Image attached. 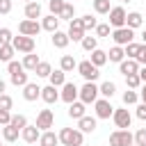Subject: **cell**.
Returning a JSON list of instances; mask_svg holds the SVG:
<instances>
[{
	"label": "cell",
	"instance_id": "obj_1",
	"mask_svg": "<svg viewBox=\"0 0 146 146\" xmlns=\"http://www.w3.org/2000/svg\"><path fill=\"white\" fill-rule=\"evenodd\" d=\"M59 141L64 146H82V132L80 130H73V128H62L59 130Z\"/></svg>",
	"mask_w": 146,
	"mask_h": 146
},
{
	"label": "cell",
	"instance_id": "obj_2",
	"mask_svg": "<svg viewBox=\"0 0 146 146\" xmlns=\"http://www.w3.org/2000/svg\"><path fill=\"white\" fill-rule=\"evenodd\" d=\"M135 144V135L130 130H114L110 135V146H132Z\"/></svg>",
	"mask_w": 146,
	"mask_h": 146
},
{
	"label": "cell",
	"instance_id": "obj_3",
	"mask_svg": "<svg viewBox=\"0 0 146 146\" xmlns=\"http://www.w3.org/2000/svg\"><path fill=\"white\" fill-rule=\"evenodd\" d=\"M98 94H100V89H98L94 82H84V84L80 87V100H82L84 105L96 103V100H98Z\"/></svg>",
	"mask_w": 146,
	"mask_h": 146
},
{
	"label": "cell",
	"instance_id": "obj_4",
	"mask_svg": "<svg viewBox=\"0 0 146 146\" xmlns=\"http://www.w3.org/2000/svg\"><path fill=\"white\" fill-rule=\"evenodd\" d=\"M78 73H80L87 82H94V80H98V75H100L98 66H94L89 59H84V62H80V64H78Z\"/></svg>",
	"mask_w": 146,
	"mask_h": 146
},
{
	"label": "cell",
	"instance_id": "obj_5",
	"mask_svg": "<svg viewBox=\"0 0 146 146\" xmlns=\"http://www.w3.org/2000/svg\"><path fill=\"white\" fill-rule=\"evenodd\" d=\"M66 34H68V39H71V41H80V43H82V39L87 36V34H84L82 18H73V21L68 23V32H66Z\"/></svg>",
	"mask_w": 146,
	"mask_h": 146
},
{
	"label": "cell",
	"instance_id": "obj_6",
	"mask_svg": "<svg viewBox=\"0 0 146 146\" xmlns=\"http://www.w3.org/2000/svg\"><path fill=\"white\" fill-rule=\"evenodd\" d=\"M112 39H114L116 46H128V43H132V39H135V30H130V27H119V30L112 32Z\"/></svg>",
	"mask_w": 146,
	"mask_h": 146
},
{
	"label": "cell",
	"instance_id": "obj_7",
	"mask_svg": "<svg viewBox=\"0 0 146 146\" xmlns=\"http://www.w3.org/2000/svg\"><path fill=\"white\" fill-rule=\"evenodd\" d=\"M125 18H128V14H125L123 7H112V9H110V25H112L114 30L125 27Z\"/></svg>",
	"mask_w": 146,
	"mask_h": 146
},
{
	"label": "cell",
	"instance_id": "obj_8",
	"mask_svg": "<svg viewBox=\"0 0 146 146\" xmlns=\"http://www.w3.org/2000/svg\"><path fill=\"white\" fill-rule=\"evenodd\" d=\"M11 46L18 50V52H25V55H30V52H34V39L32 36H14V41H11Z\"/></svg>",
	"mask_w": 146,
	"mask_h": 146
},
{
	"label": "cell",
	"instance_id": "obj_9",
	"mask_svg": "<svg viewBox=\"0 0 146 146\" xmlns=\"http://www.w3.org/2000/svg\"><path fill=\"white\" fill-rule=\"evenodd\" d=\"M41 30H43V27H41L36 21H30V18L21 21V25H18V32H21L23 36H32V39H34V36H36Z\"/></svg>",
	"mask_w": 146,
	"mask_h": 146
},
{
	"label": "cell",
	"instance_id": "obj_10",
	"mask_svg": "<svg viewBox=\"0 0 146 146\" xmlns=\"http://www.w3.org/2000/svg\"><path fill=\"white\" fill-rule=\"evenodd\" d=\"M112 119H114V123H116V128H119V130H128V128H130V121H132L130 112H128V110H123V107L114 110Z\"/></svg>",
	"mask_w": 146,
	"mask_h": 146
},
{
	"label": "cell",
	"instance_id": "obj_11",
	"mask_svg": "<svg viewBox=\"0 0 146 146\" xmlns=\"http://www.w3.org/2000/svg\"><path fill=\"white\" fill-rule=\"evenodd\" d=\"M94 107H96V119H110V116L114 114V107L110 105L107 98H98V100L94 103Z\"/></svg>",
	"mask_w": 146,
	"mask_h": 146
},
{
	"label": "cell",
	"instance_id": "obj_12",
	"mask_svg": "<svg viewBox=\"0 0 146 146\" xmlns=\"http://www.w3.org/2000/svg\"><path fill=\"white\" fill-rule=\"evenodd\" d=\"M59 98L64 100V103H75V98H80V89L73 84V82H66L64 87H62V94H59Z\"/></svg>",
	"mask_w": 146,
	"mask_h": 146
},
{
	"label": "cell",
	"instance_id": "obj_13",
	"mask_svg": "<svg viewBox=\"0 0 146 146\" xmlns=\"http://www.w3.org/2000/svg\"><path fill=\"white\" fill-rule=\"evenodd\" d=\"M52 121H55V116H52V110H41L39 114H36V128L39 130H48V128H52Z\"/></svg>",
	"mask_w": 146,
	"mask_h": 146
},
{
	"label": "cell",
	"instance_id": "obj_14",
	"mask_svg": "<svg viewBox=\"0 0 146 146\" xmlns=\"http://www.w3.org/2000/svg\"><path fill=\"white\" fill-rule=\"evenodd\" d=\"M21 137H23V141H27V144H34V141H39L41 139V130L36 128V125H25L23 128V132H21Z\"/></svg>",
	"mask_w": 146,
	"mask_h": 146
},
{
	"label": "cell",
	"instance_id": "obj_15",
	"mask_svg": "<svg viewBox=\"0 0 146 146\" xmlns=\"http://www.w3.org/2000/svg\"><path fill=\"white\" fill-rule=\"evenodd\" d=\"M23 98L25 100H36V98H41V87L39 84H34V82H27L25 87H23Z\"/></svg>",
	"mask_w": 146,
	"mask_h": 146
},
{
	"label": "cell",
	"instance_id": "obj_16",
	"mask_svg": "<svg viewBox=\"0 0 146 146\" xmlns=\"http://www.w3.org/2000/svg\"><path fill=\"white\" fill-rule=\"evenodd\" d=\"M41 98H43V103H48V105L57 103V100H59V91H57V87H52V84L41 87Z\"/></svg>",
	"mask_w": 146,
	"mask_h": 146
},
{
	"label": "cell",
	"instance_id": "obj_17",
	"mask_svg": "<svg viewBox=\"0 0 146 146\" xmlns=\"http://www.w3.org/2000/svg\"><path fill=\"white\" fill-rule=\"evenodd\" d=\"M119 71L123 75H135V73H139V62L137 59H123L119 64Z\"/></svg>",
	"mask_w": 146,
	"mask_h": 146
},
{
	"label": "cell",
	"instance_id": "obj_18",
	"mask_svg": "<svg viewBox=\"0 0 146 146\" xmlns=\"http://www.w3.org/2000/svg\"><path fill=\"white\" fill-rule=\"evenodd\" d=\"M96 125H98L96 116H87V114H84V116L78 121V130H80V132H94Z\"/></svg>",
	"mask_w": 146,
	"mask_h": 146
},
{
	"label": "cell",
	"instance_id": "obj_19",
	"mask_svg": "<svg viewBox=\"0 0 146 146\" xmlns=\"http://www.w3.org/2000/svg\"><path fill=\"white\" fill-rule=\"evenodd\" d=\"M25 18H30V21H36V18H41V5H39L36 0L25 5Z\"/></svg>",
	"mask_w": 146,
	"mask_h": 146
},
{
	"label": "cell",
	"instance_id": "obj_20",
	"mask_svg": "<svg viewBox=\"0 0 146 146\" xmlns=\"http://www.w3.org/2000/svg\"><path fill=\"white\" fill-rule=\"evenodd\" d=\"M68 116H71V119H75V121H80V119L84 116V103H82V100L71 103V105H68Z\"/></svg>",
	"mask_w": 146,
	"mask_h": 146
},
{
	"label": "cell",
	"instance_id": "obj_21",
	"mask_svg": "<svg viewBox=\"0 0 146 146\" xmlns=\"http://www.w3.org/2000/svg\"><path fill=\"white\" fill-rule=\"evenodd\" d=\"M141 23H144V18H141V14H139V11H130V14H128V18H125V27H130V30L141 27Z\"/></svg>",
	"mask_w": 146,
	"mask_h": 146
},
{
	"label": "cell",
	"instance_id": "obj_22",
	"mask_svg": "<svg viewBox=\"0 0 146 146\" xmlns=\"http://www.w3.org/2000/svg\"><path fill=\"white\" fill-rule=\"evenodd\" d=\"M39 144H41V146H57V144H59V135H55V132L46 130V132H41Z\"/></svg>",
	"mask_w": 146,
	"mask_h": 146
},
{
	"label": "cell",
	"instance_id": "obj_23",
	"mask_svg": "<svg viewBox=\"0 0 146 146\" xmlns=\"http://www.w3.org/2000/svg\"><path fill=\"white\" fill-rule=\"evenodd\" d=\"M68 41H71V39H68V34H66V32H59V30H57V32H52V46H55V48H66V46H68Z\"/></svg>",
	"mask_w": 146,
	"mask_h": 146
},
{
	"label": "cell",
	"instance_id": "obj_24",
	"mask_svg": "<svg viewBox=\"0 0 146 146\" xmlns=\"http://www.w3.org/2000/svg\"><path fill=\"white\" fill-rule=\"evenodd\" d=\"M89 62H91L94 66H98V68H100V66H103V64L107 62V52H105V50H100V48H96V50L91 52V57H89Z\"/></svg>",
	"mask_w": 146,
	"mask_h": 146
},
{
	"label": "cell",
	"instance_id": "obj_25",
	"mask_svg": "<svg viewBox=\"0 0 146 146\" xmlns=\"http://www.w3.org/2000/svg\"><path fill=\"white\" fill-rule=\"evenodd\" d=\"M57 25H59V16H52V14L41 21V27L48 30V32H57Z\"/></svg>",
	"mask_w": 146,
	"mask_h": 146
},
{
	"label": "cell",
	"instance_id": "obj_26",
	"mask_svg": "<svg viewBox=\"0 0 146 146\" xmlns=\"http://www.w3.org/2000/svg\"><path fill=\"white\" fill-rule=\"evenodd\" d=\"M123 57H125V50H123L121 46H114V48H110V52H107V59H110V62H116V64H121Z\"/></svg>",
	"mask_w": 146,
	"mask_h": 146
},
{
	"label": "cell",
	"instance_id": "obj_27",
	"mask_svg": "<svg viewBox=\"0 0 146 146\" xmlns=\"http://www.w3.org/2000/svg\"><path fill=\"white\" fill-rule=\"evenodd\" d=\"M59 68H62L64 73H68V71H73V68H78L75 57H73V55H64V57H62V62H59Z\"/></svg>",
	"mask_w": 146,
	"mask_h": 146
},
{
	"label": "cell",
	"instance_id": "obj_28",
	"mask_svg": "<svg viewBox=\"0 0 146 146\" xmlns=\"http://www.w3.org/2000/svg\"><path fill=\"white\" fill-rule=\"evenodd\" d=\"M18 135H21L18 128H14V125H2V137H5V141H16Z\"/></svg>",
	"mask_w": 146,
	"mask_h": 146
},
{
	"label": "cell",
	"instance_id": "obj_29",
	"mask_svg": "<svg viewBox=\"0 0 146 146\" xmlns=\"http://www.w3.org/2000/svg\"><path fill=\"white\" fill-rule=\"evenodd\" d=\"M14 52H16V48L11 46V43H5V46H0V62H11V57H14Z\"/></svg>",
	"mask_w": 146,
	"mask_h": 146
},
{
	"label": "cell",
	"instance_id": "obj_30",
	"mask_svg": "<svg viewBox=\"0 0 146 146\" xmlns=\"http://www.w3.org/2000/svg\"><path fill=\"white\" fill-rule=\"evenodd\" d=\"M21 64H23V68H25V71H34V68L39 66V57H36L34 52H30V55H25V59H23Z\"/></svg>",
	"mask_w": 146,
	"mask_h": 146
},
{
	"label": "cell",
	"instance_id": "obj_31",
	"mask_svg": "<svg viewBox=\"0 0 146 146\" xmlns=\"http://www.w3.org/2000/svg\"><path fill=\"white\" fill-rule=\"evenodd\" d=\"M98 89H100L103 98H107V100H110V98H112V96L116 94V84H114V82H110V80H107V82H103V84H100Z\"/></svg>",
	"mask_w": 146,
	"mask_h": 146
},
{
	"label": "cell",
	"instance_id": "obj_32",
	"mask_svg": "<svg viewBox=\"0 0 146 146\" xmlns=\"http://www.w3.org/2000/svg\"><path fill=\"white\" fill-rule=\"evenodd\" d=\"M50 84H52V87H64V84H66V80H64V71H62V68H57V71L50 73Z\"/></svg>",
	"mask_w": 146,
	"mask_h": 146
},
{
	"label": "cell",
	"instance_id": "obj_33",
	"mask_svg": "<svg viewBox=\"0 0 146 146\" xmlns=\"http://www.w3.org/2000/svg\"><path fill=\"white\" fill-rule=\"evenodd\" d=\"M34 73H36L39 78H50L52 68H50V64H48V62H39V66L34 68Z\"/></svg>",
	"mask_w": 146,
	"mask_h": 146
},
{
	"label": "cell",
	"instance_id": "obj_34",
	"mask_svg": "<svg viewBox=\"0 0 146 146\" xmlns=\"http://www.w3.org/2000/svg\"><path fill=\"white\" fill-rule=\"evenodd\" d=\"M110 0H94V11L96 14H110Z\"/></svg>",
	"mask_w": 146,
	"mask_h": 146
},
{
	"label": "cell",
	"instance_id": "obj_35",
	"mask_svg": "<svg viewBox=\"0 0 146 146\" xmlns=\"http://www.w3.org/2000/svg\"><path fill=\"white\" fill-rule=\"evenodd\" d=\"M73 16H75V7L66 2V5H64V9H62V14H59V21L64 18V21H68V23H71V21H73Z\"/></svg>",
	"mask_w": 146,
	"mask_h": 146
},
{
	"label": "cell",
	"instance_id": "obj_36",
	"mask_svg": "<svg viewBox=\"0 0 146 146\" xmlns=\"http://www.w3.org/2000/svg\"><path fill=\"white\" fill-rule=\"evenodd\" d=\"M82 48H84L87 52H94V50L98 48V39H96V36H84V39H82Z\"/></svg>",
	"mask_w": 146,
	"mask_h": 146
},
{
	"label": "cell",
	"instance_id": "obj_37",
	"mask_svg": "<svg viewBox=\"0 0 146 146\" xmlns=\"http://www.w3.org/2000/svg\"><path fill=\"white\" fill-rule=\"evenodd\" d=\"M139 50H141V43H128L125 46V55H128V59H137V55H139Z\"/></svg>",
	"mask_w": 146,
	"mask_h": 146
},
{
	"label": "cell",
	"instance_id": "obj_38",
	"mask_svg": "<svg viewBox=\"0 0 146 146\" xmlns=\"http://www.w3.org/2000/svg\"><path fill=\"white\" fill-rule=\"evenodd\" d=\"M11 84H14V87H25V84H27V73H25V71L14 73V75H11Z\"/></svg>",
	"mask_w": 146,
	"mask_h": 146
},
{
	"label": "cell",
	"instance_id": "obj_39",
	"mask_svg": "<svg viewBox=\"0 0 146 146\" xmlns=\"http://www.w3.org/2000/svg\"><path fill=\"white\" fill-rule=\"evenodd\" d=\"M9 125H14V128H18L21 132H23V128L27 125V119L23 116V114H11V123Z\"/></svg>",
	"mask_w": 146,
	"mask_h": 146
},
{
	"label": "cell",
	"instance_id": "obj_40",
	"mask_svg": "<svg viewBox=\"0 0 146 146\" xmlns=\"http://www.w3.org/2000/svg\"><path fill=\"white\" fill-rule=\"evenodd\" d=\"M64 0H48V7H50V14L52 16H59L62 14V9H64Z\"/></svg>",
	"mask_w": 146,
	"mask_h": 146
},
{
	"label": "cell",
	"instance_id": "obj_41",
	"mask_svg": "<svg viewBox=\"0 0 146 146\" xmlns=\"http://www.w3.org/2000/svg\"><path fill=\"white\" fill-rule=\"evenodd\" d=\"M82 25H84V32H87V30H96V27H98V23H96V18H94L91 14L82 16Z\"/></svg>",
	"mask_w": 146,
	"mask_h": 146
},
{
	"label": "cell",
	"instance_id": "obj_42",
	"mask_svg": "<svg viewBox=\"0 0 146 146\" xmlns=\"http://www.w3.org/2000/svg\"><path fill=\"white\" fill-rule=\"evenodd\" d=\"M125 84H128L130 89L141 87V78H139V73H135V75H125Z\"/></svg>",
	"mask_w": 146,
	"mask_h": 146
},
{
	"label": "cell",
	"instance_id": "obj_43",
	"mask_svg": "<svg viewBox=\"0 0 146 146\" xmlns=\"http://www.w3.org/2000/svg\"><path fill=\"white\" fill-rule=\"evenodd\" d=\"M137 100H139V94H137L135 89H130V91L123 94V103H125V105H135Z\"/></svg>",
	"mask_w": 146,
	"mask_h": 146
},
{
	"label": "cell",
	"instance_id": "obj_44",
	"mask_svg": "<svg viewBox=\"0 0 146 146\" xmlns=\"http://www.w3.org/2000/svg\"><path fill=\"white\" fill-rule=\"evenodd\" d=\"M14 41V36H11V30L9 27H0V46H5V43H11Z\"/></svg>",
	"mask_w": 146,
	"mask_h": 146
},
{
	"label": "cell",
	"instance_id": "obj_45",
	"mask_svg": "<svg viewBox=\"0 0 146 146\" xmlns=\"http://www.w3.org/2000/svg\"><path fill=\"white\" fill-rule=\"evenodd\" d=\"M11 107H14V100H11V96L2 94V96H0V110H7V112H9Z\"/></svg>",
	"mask_w": 146,
	"mask_h": 146
},
{
	"label": "cell",
	"instance_id": "obj_46",
	"mask_svg": "<svg viewBox=\"0 0 146 146\" xmlns=\"http://www.w3.org/2000/svg\"><path fill=\"white\" fill-rule=\"evenodd\" d=\"M135 144L137 146H146V128H139L135 132Z\"/></svg>",
	"mask_w": 146,
	"mask_h": 146
},
{
	"label": "cell",
	"instance_id": "obj_47",
	"mask_svg": "<svg viewBox=\"0 0 146 146\" xmlns=\"http://www.w3.org/2000/svg\"><path fill=\"white\" fill-rule=\"evenodd\" d=\"M96 36H107V39H110V23H98Z\"/></svg>",
	"mask_w": 146,
	"mask_h": 146
},
{
	"label": "cell",
	"instance_id": "obj_48",
	"mask_svg": "<svg viewBox=\"0 0 146 146\" xmlns=\"http://www.w3.org/2000/svg\"><path fill=\"white\" fill-rule=\"evenodd\" d=\"M7 71H9V75H14V73H21V71H25V68H23V64H18V62L11 59V62L7 64Z\"/></svg>",
	"mask_w": 146,
	"mask_h": 146
},
{
	"label": "cell",
	"instance_id": "obj_49",
	"mask_svg": "<svg viewBox=\"0 0 146 146\" xmlns=\"http://www.w3.org/2000/svg\"><path fill=\"white\" fill-rule=\"evenodd\" d=\"M9 123H11V112L0 110V125H9Z\"/></svg>",
	"mask_w": 146,
	"mask_h": 146
},
{
	"label": "cell",
	"instance_id": "obj_50",
	"mask_svg": "<svg viewBox=\"0 0 146 146\" xmlns=\"http://www.w3.org/2000/svg\"><path fill=\"white\" fill-rule=\"evenodd\" d=\"M11 11V0H0V14H9Z\"/></svg>",
	"mask_w": 146,
	"mask_h": 146
},
{
	"label": "cell",
	"instance_id": "obj_51",
	"mask_svg": "<svg viewBox=\"0 0 146 146\" xmlns=\"http://www.w3.org/2000/svg\"><path fill=\"white\" fill-rule=\"evenodd\" d=\"M137 119H141V121H146V103H141V105H137Z\"/></svg>",
	"mask_w": 146,
	"mask_h": 146
},
{
	"label": "cell",
	"instance_id": "obj_52",
	"mask_svg": "<svg viewBox=\"0 0 146 146\" xmlns=\"http://www.w3.org/2000/svg\"><path fill=\"white\" fill-rule=\"evenodd\" d=\"M137 62L146 66V46H141V50H139V55H137Z\"/></svg>",
	"mask_w": 146,
	"mask_h": 146
},
{
	"label": "cell",
	"instance_id": "obj_53",
	"mask_svg": "<svg viewBox=\"0 0 146 146\" xmlns=\"http://www.w3.org/2000/svg\"><path fill=\"white\" fill-rule=\"evenodd\" d=\"M139 98H141V103H146V82L141 84V91H139Z\"/></svg>",
	"mask_w": 146,
	"mask_h": 146
},
{
	"label": "cell",
	"instance_id": "obj_54",
	"mask_svg": "<svg viewBox=\"0 0 146 146\" xmlns=\"http://www.w3.org/2000/svg\"><path fill=\"white\" fill-rule=\"evenodd\" d=\"M139 78H141V82H146V66L139 68Z\"/></svg>",
	"mask_w": 146,
	"mask_h": 146
},
{
	"label": "cell",
	"instance_id": "obj_55",
	"mask_svg": "<svg viewBox=\"0 0 146 146\" xmlns=\"http://www.w3.org/2000/svg\"><path fill=\"white\" fill-rule=\"evenodd\" d=\"M5 87H7V84H5V82H2V80H0V96H2V94H5Z\"/></svg>",
	"mask_w": 146,
	"mask_h": 146
},
{
	"label": "cell",
	"instance_id": "obj_56",
	"mask_svg": "<svg viewBox=\"0 0 146 146\" xmlns=\"http://www.w3.org/2000/svg\"><path fill=\"white\" fill-rule=\"evenodd\" d=\"M141 39H144V46H146V30H144V34H141Z\"/></svg>",
	"mask_w": 146,
	"mask_h": 146
},
{
	"label": "cell",
	"instance_id": "obj_57",
	"mask_svg": "<svg viewBox=\"0 0 146 146\" xmlns=\"http://www.w3.org/2000/svg\"><path fill=\"white\" fill-rule=\"evenodd\" d=\"M121 2H132V0H121Z\"/></svg>",
	"mask_w": 146,
	"mask_h": 146
},
{
	"label": "cell",
	"instance_id": "obj_58",
	"mask_svg": "<svg viewBox=\"0 0 146 146\" xmlns=\"http://www.w3.org/2000/svg\"><path fill=\"white\" fill-rule=\"evenodd\" d=\"M27 2H34V0H25V5H27Z\"/></svg>",
	"mask_w": 146,
	"mask_h": 146
},
{
	"label": "cell",
	"instance_id": "obj_59",
	"mask_svg": "<svg viewBox=\"0 0 146 146\" xmlns=\"http://www.w3.org/2000/svg\"><path fill=\"white\" fill-rule=\"evenodd\" d=\"M132 146H137V144H132Z\"/></svg>",
	"mask_w": 146,
	"mask_h": 146
},
{
	"label": "cell",
	"instance_id": "obj_60",
	"mask_svg": "<svg viewBox=\"0 0 146 146\" xmlns=\"http://www.w3.org/2000/svg\"><path fill=\"white\" fill-rule=\"evenodd\" d=\"M0 132H2V128H0Z\"/></svg>",
	"mask_w": 146,
	"mask_h": 146
},
{
	"label": "cell",
	"instance_id": "obj_61",
	"mask_svg": "<svg viewBox=\"0 0 146 146\" xmlns=\"http://www.w3.org/2000/svg\"><path fill=\"white\" fill-rule=\"evenodd\" d=\"M0 146H2V144H0Z\"/></svg>",
	"mask_w": 146,
	"mask_h": 146
}]
</instances>
